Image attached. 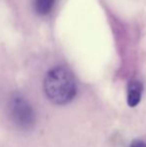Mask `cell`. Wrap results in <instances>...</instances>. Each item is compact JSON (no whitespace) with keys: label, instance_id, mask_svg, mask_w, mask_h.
<instances>
[{"label":"cell","instance_id":"cell-3","mask_svg":"<svg viewBox=\"0 0 146 147\" xmlns=\"http://www.w3.org/2000/svg\"><path fill=\"white\" fill-rule=\"evenodd\" d=\"M143 85L138 80H132L129 82L127 87V103L130 107H135L141 100Z\"/></svg>","mask_w":146,"mask_h":147},{"label":"cell","instance_id":"cell-1","mask_svg":"<svg viewBox=\"0 0 146 147\" xmlns=\"http://www.w3.org/2000/svg\"><path fill=\"white\" fill-rule=\"evenodd\" d=\"M44 91L48 99L57 105L71 102L77 93V85L72 73L64 67L49 70L44 79Z\"/></svg>","mask_w":146,"mask_h":147},{"label":"cell","instance_id":"cell-2","mask_svg":"<svg viewBox=\"0 0 146 147\" xmlns=\"http://www.w3.org/2000/svg\"><path fill=\"white\" fill-rule=\"evenodd\" d=\"M9 115L12 122L22 130H29L34 126L36 116L32 105L20 95H15L9 102Z\"/></svg>","mask_w":146,"mask_h":147},{"label":"cell","instance_id":"cell-5","mask_svg":"<svg viewBox=\"0 0 146 147\" xmlns=\"http://www.w3.org/2000/svg\"><path fill=\"white\" fill-rule=\"evenodd\" d=\"M130 147H146V143L141 140H135L131 143Z\"/></svg>","mask_w":146,"mask_h":147},{"label":"cell","instance_id":"cell-4","mask_svg":"<svg viewBox=\"0 0 146 147\" xmlns=\"http://www.w3.org/2000/svg\"><path fill=\"white\" fill-rule=\"evenodd\" d=\"M55 0H34V9L39 15H47L54 6Z\"/></svg>","mask_w":146,"mask_h":147}]
</instances>
